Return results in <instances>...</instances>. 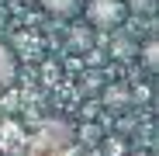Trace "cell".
Returning a JSON list of instances; mask_svg holds the SVG:
<instances>
[{"label":"cell","instance_id":"obj_1","mask_svg":"<svg viewBox=\"0 0 159 156\" xmlns=\"http://www.w3.org/2000/svg\"><path fill=\"white\" fill-rule=\"evenodd\" d=\"M125 0H87V21L100 31H111L125 21Z\"/></svg>","mask_w":159,"mask_h":156},{"label":"cell","instance_id":"obj_2","mask_svg":"<svg viewBox=\"0 0 159 156\" xmlns=\"http://www.w3.org/2000/svg\"><path fill=\"white\" fill-rule=\"evenodd\" d=\"M14 76H17V59H14V49L0 42V90L11 87L14 83Z\"/></svg>","mask_w":159,"mask_h":156},{"label":"cell","instance_id":"obj_3","mask_svg":"<svg viewBox=\"0 0 159 156\" xmlns=\"http://www.w3.org/2000/svg\"><path fill=\"white\" fill-rule=\"evenodd\" d=\"M42 7L52 17H73V14L83 11V0H42Z\"/></svg>","mask_w":159,"mask_h":156},{"label":"cell","instance_id":"obj_4","mask_svg":"<svg viewBox=\"0 0 159 156\" xmlns=\"http://www.w3.org/2000/svg\"><path fill=\"white\" fill-rule=\"evenodd\" d=\"M125 11H135V14H152V11H156V0H125Z\"/></svg>","mask_w":159,"mask_h":156},{"label":"cell","instance_id":"obj_5","mask_svg":"<svg viewBox=\"0 0 159 156\" xmlns=\"http://www.w3.org/2000/svg\"><path fill=\"white\" fill-rule=\"evenodd\" d=\"M156 56H159V49H156V42H149V45H145V63H149V69H156V66H159V59H156Z\"/></svg>","mask_w":159,"mask_h":156},{"label":"cell","instance_id":"obj_6","mask_svg":"<svg viewBox=\"0 0 159 156\" xmlns=\"http://www.w3.org/2000/svg\"><path fill=\"white\" fill-rule=\"evenodd\" d=\"M128 156H149V153H128Z\"/></svg>","mask_w":159,"mask_h":156}]
</instances>
